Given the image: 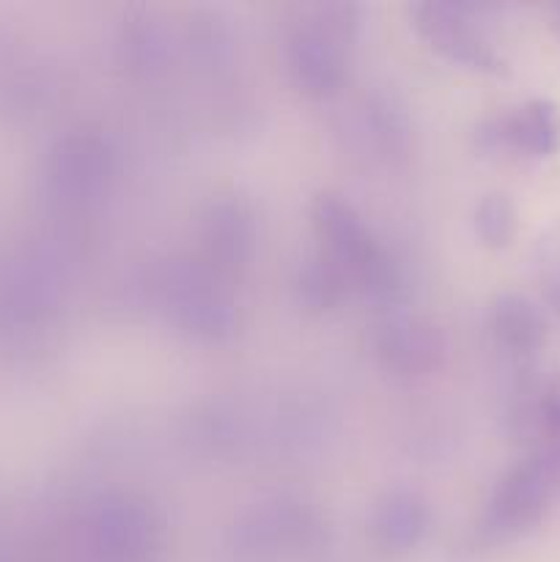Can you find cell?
Instances as JSON below:
<instances>
[{
	"label": "cell",
	"mask_w": 560,
	"mask_h": 562,
	"mask_svg": "<svg viewBox=\"0 0 560 562\" xmlns=\"http://www.w3.org/2000/svg\"><path fill=\"white\" fill-rule=\"evenodd\" d=\"M302 300L311 302L313 307H322L333 302V296L338 294V272L335 267H322V263H313L302 274Z\"/></svg>",
	"instance_id": "cell-11"
},
{
	"label": "cell",
	"mask_w": 560,
	"mask_h": 562,
	"mask_svg": "<svg viewBox=\"0 0 560 562\" xmlns=\"http://www.w3.org/2000/svg\"><path fill=\"white\" fill-rule=\"evenodd\" d=\"M533 395L536 398L525 406V420L530 423L533 431L560 442V376L544 382Z\"/></svg>",
	"instance_id": "cell-10"
},
{
	"label": "cell",
	"mask_w": 560,
	"mask_h": 562,
	"mask_svg": "<svg viewBox=\"0 0 560 562\" xmlns=\"http://www.w3.org/2000/svg\"><path fill=\"white\" fill-rule=\"evenodd\" d=\"M486 146L505 148L522 157H552L560 148V110L552 102H527L514 113L489 121L481 132Z\"/></svg>",
	"instance_id": "cell-4"
},
{
	"label": "cell",
	"mask_w": 560,
	"mask_h": 562,
	"mask_svg": "<svg viewBox=\"0 0 560 562\" xmlns=\"http://www.w3.org/2000/svg\"><path fill=\"white\" fill-rule=\"evenodd\" d=\"M313 14L316 20L302 22L291 36V69L305 91L324 93L333 91L344 75V44L351 38L355 22L349 20L351 9L346 5L313 9Z\"/></svg>",
	"instance_id": "cell-2"
},
{
	"label": "cell",
	"mask_w": 560,
	"mask_h": 562,
	"mask_svg": "<svg viewBox=\"0 0 560 562\" xmlns=\"http://www.w3.org/2000/svg\"><path fill=\"white\" fill-rule=\"evenodd\" d=\"M415 16L423 36H426L439 53L448 55V58L459 60V64L470 66V69H503V58H500V55L494 53L492 44L470 25V20L461 16L459 9H450V5H421V9H415Z\"/></svg>",
	"instance_id": "cell-5"
},
{
	"label": "cell",
	"mask_w": 560,
	"mask_h": 562,
	"mask_svg": "<svg viewBox=\"0 0 560 562\" xmlns=\"http://www.w3.org/2000/svg\"><path fill=\"white\" fill-rule=\"evenodd\" d=\"M423 508L412 497H390L379 510V530L390 543H412L423 530Z\"/></svg>",
	"instance_id": "cell-9"
},
{
	"label": "cell",
	"mask_w": 560,
	"mask_h": 562,
	"mask_svg": "<svg viewBox=\"0 0 560 562\" xmlns=\"http://www.w3.org/2000/svg\"><path fill=\"white\" fill-rule=\"evenodd\" d=\"M560 499V442L538 450L503 477L489 503V530L516 536L536 525Z\"/></svg>",
	"instance_id": "cell-1"
},
{
	"label": "cell",
	"mask_w": 560,
	"mask_h": 562,
	"mask_svg": "<svg viewBox=\"0 0 560 562\" xmlns=\"http://www.w3.org/2000/svg\"><path fill=\"white\" fill-rule=\"evenodd\" d=\"M492 327L500 344L508 346L511 351H536L547 333L541 311L516 294H505L494 302Z\"/></svg>",
	"instance_id": "cell-6"
},
{
	"label": "cell",
	"mask_w": 560,
	"mask_h": 562,
	"mask_svg": "<svg viewBox=\"0 0 560 562\" xmlns=\"http://www.w3.org/2000/svg\"><path fill=\"white\" fill-rule=\"evenodd\" d=\"M313 217H316L318 234L327 241L340 267H346L355 278H360L366 289L388 291V261L379 252L377 241L371 239L362 220L351 212L349 203L335 195H318L316 206H313Z\"/></svg>",
	"instance_id": "cell-3"
},
{
	"label": "cell",
	"mask_w": 560,
	"mask_h": 562,
	"mask_svg": "<svg viewBox=\"0 0 560 562\" xmlns=\"http://www.w3.org/2000/svg\"><path fill=\"white\" fill-rule=\"evenodd\" d=\"M475 231L489 247H505L516 234V209L505 195H486L475 212Z\"/></svg>",
	"instance_id": "cell-8"
},
{
	"label": "cell",
	"mask_w": 560,
	"mask_h": 562,
	"mask_svg": "<svg viewBox=\"0 0 560 562\" xmlns=\"http://www.w3.org/2000/svg\"><path fill=\"white\" fill-rule=\"evenodd\" d=\"M382 351L393 366L421 371L434 360L437 344L428 327H417L415 322H395L382 333Z\"/></svg>",
	"instance_id": "cell-7"
},
{
	"label": "cell",
	"mask_w": 560,
	"mask_h": 562,
	"mask_svg": "<svg viewBox=\"0 0 560 562\" xmlns=\"http://www.w3.org/2000/svg\"><path fill=\"white\" fill-rule=\"evenodd\" d=\"M538 269H541L544 294L560 311V241H544Z\"/></svg>",
	"instance_id": "cell-12"
}]
</instances>
